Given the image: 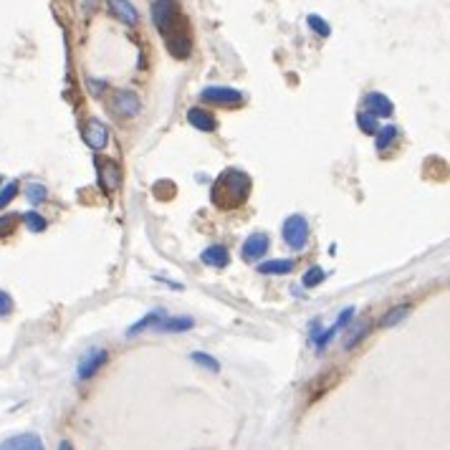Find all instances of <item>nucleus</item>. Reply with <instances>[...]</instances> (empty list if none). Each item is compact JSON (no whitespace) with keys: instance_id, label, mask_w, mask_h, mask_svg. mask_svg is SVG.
<instances>
[{"instance_id":"2eb2a0df","label":"nucleus","mask_w":450,"mask_h":450,"mask_svg":"<svg viewBox=\"0 0 450 450\" xmlns=\"http://www.w3.org/2000/svg\"><path fill=\"white\" fill-rule=\"evenodd\" d=\"M165 316H167V314H165V309H152L150 314H144V316L139 319L137 324H132L129 329H126V336L142 334V331H147V329H157V324H160Z\"/></svg>"},{"instance_id":"9d476101","label":"nucleus","mask_w":450,"mask_h":450,"mask_svg":"<svg viewBox=\"0 0 450 450\" xmlns=\"http://www.w3.org/2000/svg\"><path fill=\"white\" fill-rule=\"evenodd\" d=\"M0 450H46L41 435L36 432H20V435H13L0 443Z\"/></svg>"},{"instance_id":"f3484780","label":"nucleus","mask_w":450,"mask_h":450,"mask_svg":"<svg viewBox=\"0 0 450 450\" xmlns=\"http://www.w3.org/2000/svg\"><path fill=\"white\" fill-rule=\"evenodd\" d=\"M195 326L192 316H165L160 324H157L155 331H165V334H174V331H190Z\"/></svg>"},{"instance_id":"7c9ffc66","label":"nucleus","mask_w":450,"mask_h":450,"mask_svg":"<svg viewBox=\"0 0 450 450\" xmlns=\"http://www.w3.org/2000/svg\"><path fill=\"white\" fill-rule=\"evenodd\" d=\"M352 316H355V309H352V307H349V309H344V314H342V316H339V319H336V329H344V326H347L349 324V319H352Z\"/></svg>"},{"instance_id":"7ed1b4c3","label":"nucleus","mask_w":450,"mask_h":450,"mask_svg":"<svg viewBox=\"0 0 450 450\" xmlns=\"http://www.w3.org/2000/svg\"><path fill=\"white\" fill-rule=\"evenodd\" d=\"M309 220L304 215H288L286 220H283V228H281V235L283 240H286V246L291 248V251H304L309 243Z\"/></svg>"},{"instance_id":"dca6fc26","label":"nucleus","mask_w":450,"mask_h":450,"mask_svg":"<svg viewBox=\"0 0 450 450\" xmlns=\"http://www.w3.org/2000/svg\"><path fill=\"white\" fill-rule=\"evenodd\" d=\"M296 268V264L291 259H276V261H266V264H259V273L264 276H286Z\"/></svg>"},{"instance_id":"5701e85b","label":"nucleus","mask_w":450,"mask_h":450,"mask_svg":"<svg viewBox=\"0 0 450 450\" xmlns=\"http://www.w3.org/2000/svg\"><path fill=\"white\" fill-rule=\"evenodd\" d=\"M190 360L195 362V365L205 367V369H211V372H220V362H218L215 357L205 355V352H192Z\"/></svg>"},{"instance_id":"f03ea898","label":"nucleus","mask_w":450,"mask_h":450,"mask_svg":"<svg viewBox=\"0 0 450 450\" xmlns=\"http://www.w3.org/2000/svg\"><path fill=\"white\" fill-rule=\"evenodd\" d=\"M253 180L251 174H246L238 167H228L218 174V180L213 182L211 200L218 211H235L240 205H246V200L251 198Z\"/></svg>"},{"instance_id":"a878e982","label":"nucleus","mask_w":450,"mask_h":450,"mask_svg":"<svg viewBox=\"0 0 450 450\" xmlns=\"http://www.w3.org/2000/svg\"><path fill=\"white\" fill-rule=\"evenodd\" d=\"M367 334H369V324H367V321L357 324L355 329H352V334H349L347 339H344V349H352L357 342H362V339H365Z\"/></svg>"},{"instance_id":"39448f33","label":"nucleus","mask_w":450,"mask_h":450,"mask_svg":"<svg viewBox=\"0 0 450 450\" xmlns=\"http://www.w3.org/2000/svg\"><path fill=\"white\" fill-rule=\"evenodd\" d=\"M112 112L119 119H132L142 112V99L132 89H119L112 96Z\"/></svg>"},{"instance_id":"6e6552de","label":"nucleus","mask_w":450,"mask_h":450,"mask_svg":"<svg viewBox=\"0 0 450 450\" xmlns=\"http://www.w3.org/2000/svg\"><path fill=\"white\" fill-rule=\"evenodd\" d=\"M81 139H84V144L89 147V150L102 152L104 147L109 144V129L102 124V122L89 119L84 124V129H81Z\"/></svg>"},{"instance_id":"423d86ee","label":"nucleus","mask_w":450,"mask_h":450,"mask_svg":"<svg viewBox=\"0 0 450 450\" xmlns=\"http://www.w3.org/2000/svg\"><path fill=\"white\" fill-rule=\"evenodd\" d=\"M96 174H99V185L104 187V192H114L122 182L119 165L114 160H109V157H99L96 160Z\"/></svg>"},{"instance_id":"ddd939ff","label":"nucleus","mask_w":450,"mask_h":450,"mask_svg":"<svg viewBox=\"0 0 450 450\" xmlns=\"http://www.w3.org/2000/svg\"><path fill=\"white\" fill-rule=\"evenodd\" d=\"M187 122H190V126L200 129V132H215V129H218V119L203 107L187 109Z\"/></svg>"},{"instance_id":"c85d7f7f","label":"nucleus","mask_w":450,"mask_h":450,"mask_svg":"<svg viewBox=\"0 0 450 450\" xmlns=\"http://www.w3.org/2000/svg\"><path fill=\"white\" fill-rule=\"evenodd\" d=\"M13 312V299L0 288V316H8Z\"/></svg>"},{"instance_id":"20e7f679","label":"nucleus","mask_w":450,"mask_h":450,"mask_svg":"<svg viewBox=\"0 0 450 450\" xmlns=\"http://www.w3.org/2000/svg\"><path fill=\"white\" fill-rule=\"evenodd\" d=\"M200 99L205 104H215V107H228V109H235L243 104V94L238 89H233V86H205L200 91Z\"/></svg>"},{"instance_id":"2f4dec72","label":"nucleus","mask_w":450,"mask_h":450,"mask_svg":"<svg viewBox=\"0 0 450 450\" xmlns=\"http://www.w3.org/2000/svg\"><path fill=\"white\" fill-rule=\"evenodd\" d=\"M96 3H99V0H81V8H84V13H86V16H89V13H94V11H96Z\"/></svg>"},{"instance_id":"f8f14e48","label":"nucleus","mask_w":450,"mask_h":450,"mask_svg":"<svg viewBox=\"0 0 450 450\" xmlns=\"http://www.w3.org/2000/svg\"><path fill=\"white\" fill-rule=\"evenodd\" d=\"M107 6L124 25H129V28L139 25V11L129 3V0H107Z\"/></svg>"},{"instance_id":"c756f323","label":"nucleus","mask_w":450,"mask_h":450,"mask_svg":"<svg viewBox=\"0 0 450 450\" xmlns=\"http://www.w3.org/2000/svg\"><path fill=\"white\" fill-rule=\"evenodd\" d=\"M86 84H89V91L91 94H96V96H102L104 94V89H107V81H96V78H86Z\"/></svg>"},{"instance_id":"72a5a7b5","label":"nucleus","mask_w":450,"mask_h":450,"mask_svg":"<svg viewBox=\"0 0 450 450\" xmlns=\"http://www.w3.org/2000/svg\"><path fill=\"white\" fill-rule=\"evenodd\" d=\"M0 185H3V177H0Z\"/></svg>"},{"instance_id":"f257e3e1","label":"nucleus","mask_w":450,"mask_h":450,"mask_svg":"<svg viewBox=\"0 0 450 450\" xmlns=\"http://www.w3.org/2000/svg\"><path fill=\"white\" fill-rule=\"evenodd\" d=\"M150 16L155 28L162 33L170 56H174L177 61L190 59L192 36H190V28H187V20L182 18V13H180V3H177V0H152Z\"/></svg>"},{"instance_id":"6ab92c4d","label":"nucleus","mask_w":450,"mask_h":450,"mask_svg":"<svg viewBox=\"0 0 450 450\" xmlns=\"http://www.w3.org/2000/svg\"><path fill=\"white\" fill-rule=\"evenodd\" d=\"M23 223H25V228H28L30 233H43V230L48 228L46 218H43L41 213H36V211L23 213Z\"/></svg>"},{"instance_id":"cd10ccee","label":"nucleus","mask_w":450,"mask_h":450,"mask_svg":"<svg viewBox=\"0 0 450 450\" xmlns=\"http://www.w3.org/2000/svg\"><path fill=\"white\" fill-rule=\"evenodd\" d=\"M16 223H18V218H16V215H3V218H0V238L11 235L13 228H16Z\"/></svg>"},{"instance_id":"bb28decb","label":"nucleus","mask_w":450,"mask_h":450,"mask_svg":"<svg viewBox=\"0 0 450 450\" xmlns=\"http://www.w3.org/2000/svg\"><path fill=\"white\" fill-rule=\"evenodd\" d=\"M326 278V273L321 268H319V266H312V268L307 271V273H304V278H301V283H304V286L307 288H312V286H319V283L324 281Z\"/></svg>"},{"instance_id":"393cba45","label":"nucleus","mask_w":450,"mask_h":450,"mask_svg":"<svg viewBox=\"0 0 450 450\" xmlns=\"http://www.w3.org/2000/svg\"><path fill=\"white\" fill-rule=\"evenodd\" d=\"M408 314H410V307H408V304H403V307H395V309H390V312L384 314L379 324H382V326H392V324H397L400 319L408 316Z\"/></svg>"},{"instance_id":"473e14b6","label":"nucleus","mask_w":450,"mask_h":450,"mask_svg":"<svg viewBox=\"0 0 450 450\" xmlns=\"http://www.w3.org/2000/svg\"><path fill=\"white\" fill-rule=\"evenodd\" d=\"M59 450H73V445L69 443V440H61V443H59Z\"/></svg>"},{"instance_id":"b1692460","label":"nucleus","mask_w":450,"mask_h":450,"mask_svg":"<svg viewBox=\"0 0 450 450\" xmlns=\"http://www.w3.org/2000/svg\"><path fill=\"white\" fill-rule=\"evenodd\" d=\"M357 126H360V129H362L365 134H377L379 122L374 119L372 114H367V112H360V114H357Z\"/></svg>"},{"instance_id":"0eeeda50","label":"nucleus","mask_w":450,"mask_h":450,"mask_svg":"<svg viewBox=\"0 0 450 450\" xmlns=\"http://www.w3.org/2000/svg\"><path fill=\"white\" fill-rule=\"evenodd\" d=\"M109 355L104 347H96V349H89L84 357H81V362H78V379H91L99 369H102L104 365H107Z\"/></svg>"},{"instance_id":"1a4fd4ad","label":"nucleus","mask_w":450,"mask_h":450,"mask_svg":"<svg viewBox=\"0 0 450 450\" xmlns=\"http://www.w3.org/2000/svg\"><path fill=\"white\" fill-rule=\"evenodd\" d=\"M362 112H367V114H372L374 119H379V117H392L395 114V104H392L390 96L379 94V91H369V94L365 96V102H362Z\"/></svg>"},{"instance_id":"aec40b11","label":"nucleus","mask_w":450,"mask_h":450,"mask_svg":"<svg viewBox=\"0 0 450 450\" xmlns=\"http://www.w3.org/2000/svg\"><path fill=\"white\" fill-rule=\"evenodd\" d=\"M25 198H28L30 205H41L43 200L48 198L46 185H41V182H30V185H25Z\"/></svg>"},{"instance_id":"4468645a","label":"nucleus","mask_w":450,"mask_h":450,"mask_svg":"<svg viewBox=\"0 0 450 450\" xmlns=\"http://www.w3.org/2000/svg\"><path fill=\"white\" fill-rule=\"evenodd\" d=\"M200 261L205 266H211V268H225L230 264V253L225 246H211L200 253Z\"/></svg>"},{"instance_id":"9b49d317","label":"nucleus","mask_w":450,"mask_h":450,"mask_svg":"<svg viewBox=\"0 0 450 450\" xmlns=\"http://www.w3.org/2000/svg\"><path fill=\"white\" fill-rule=\"evenodd\" d=\"M271 248V240L266 233H251L246 240H243V259L246 261H259L261 256H266Z\"/></svg>"},{"instance_id":"4be33fe9","label":"nucleus","mask_w":450,"mask_h":450,"mask_svg":"<svg viewBox=\"0 0 450 450\" xmlns=\"http://www.w3.org/2000/svg\"><path fill=\"white\" fill-rule=\"evenodd\" d=\"M307 23H309V28H312L314 33H319L321 38L331 36V28H329V23H326V18H321V16H316V13H312V16H309Z\"/></svg>"},{"instance_id":"a211bd4d","label":"nucleus","mask_w":450,"mask_h":450,"mask_svg":"<svg viewBox=\"0 0 450 450\" xmlns=\"http://www.w3.org/2000/svg\"><path fill=\"white\" fill-rule=\"evenodd\" d=\"M397 134H400V129H397L395 124L379 126L377 129V150H387V147L397 139Z\"/></svg>"},{"instance_id":"412c9836","label":"nucleus","mask_w":450,"mask_h":450,"mask_svg":"<svg viewBox=\"0 0 450 450\" xmlns=\"http://www.w3.org/2000/svg\"><path fill=\"white\" fill-rule=\"evenodd\" d=\"M18 182L16 180H11L8 185H0V211H6L8 205L16 200V195H18Z\"/></svg>"}]
</instances>
